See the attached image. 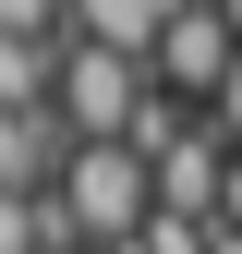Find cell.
Listing matches in <instances>:
<instances>
[{
    "instance_id": "cell-1",
    "label": "cell",
    "mask_w": 242,
    "mask_h": 254,
    "mask_svg": "<svg viewBox=\"0 0 242 254\" xmlns=\"http://www.w3.org/2000/svg\"><path fill=\"white\" fill-rule=\"evenodd\" d=\"M60 218H73V242L85 254H109V242H133L145 218H158V170H145L133 145H73V170H60Z\"/></svg>"
},
{
    "instance_id": "cell-2",
    "label": "cell",
    "mask_w": 242,
    "mask_h": 254,
    "mask_svg": "<svg viewBox=\"0 0 242 254\" xmlns=\"http://www.w3.org/2000/svg\"><path fill=\"white\" fill-rule=\"evenodd\" d=\"M145 97H158V73H145V61H121V49H60V133L73 145H133V121H145Z\"/></svg>"
},
{
    "instance_id": "cell-3",
    "label": "cell",
    "mask_w": 242,
    "mask_h": 254,
    "mask_svg": "<svg viewBox=\"0 0 242 254\" xmlns=\"http://www.w3.org/2000/svg\"><path fill=\"white\" fill-rule=\"evenodd\" d=\"M230 61H242V24L218 12V0H182L145 73H158V97H182V109H218V85H230Z\"/></svg>"
},
{
    "instance_id": "cell-4",
    "label": "cell",
    "mask_w": 242,
    "mask_h": 254,
    "mask_svg": "<svg viewBox=\"0 0 242 254\" xmlns=\"http://www.w3.org/2000/svg\"><path fill=\"white\" fill-rule=\"evenodd\" d=\"M60 170H73L60 109H0V194H60Z\"/></svg>"
},
{
    "instance_id": "cell-5",
    "label": "cell",
    "mask_w": 242,
    "mask_h": 254,
    "mask_svg": "<svg viewBox=\"0 0 242 254\" xmlns=\"http://www.w3.org/2000/svg\"><path fill=\"white\" fill-rule=\"evenodd\" d=\"M170 12H182V0H73V37L85 49H121V61H158Z\"/></svg>"
},
{
    "instance_id": "cell-6",
    "label": "cell",
    "mask_w": 242,
    "mask_h": 254,
    "mask_svg": "<svg viewBox=\"0 0 242 254\" xmlns=\"http://www.w3.org/2000/svg\"><path fill=\"white\" fill-rule=\"evenodd\" d=\"M60 49L73 37H0V109H49L60 97Z\"/></svg>"
},
{
    "instance_id": "cell-7",
    "label": "cell",
    "mask_w": 242,
    "mask_h": 254,
    "mask_svg": "<svg viewBox=\"0 0 242 254\" xmlns=\"http://www.w3.org/2000/svg\"><path fill=\"white\" fill-rule=\"evenodd\" d=\"M0 37H73V0H0Z\"/></svg>"
},
{
    "instance_id": "cell-8",
    "label": "cell",
    "mask_w": 242,
    "mask_h": 254,
    "mask_svg": "<svg viewBox=\"0 0 242 254\" xmlns=\"http://www.w3.org/2000/svg\"><path fill=\"white\" fill-rule=\"evenodd\" d=\"M206 121H218V133H230V157H242V61H230V85H218V109H206Z\"/></svg>"
},
{
    "instance_id": "cell-9",
    "label": "cell",
    "mask_w": 242,
    "mask_h": 254,
    "mask_svg": "<svg viewBox=\"0 0 242 254\" xmlns=\"http://www.w3.org/2000/svg\"><path fill=\"white\" fill-rule=\"evenodd\" d=\"M206 254H242V230H218V242H206Z\"/></svg>"
}]
</instances>
